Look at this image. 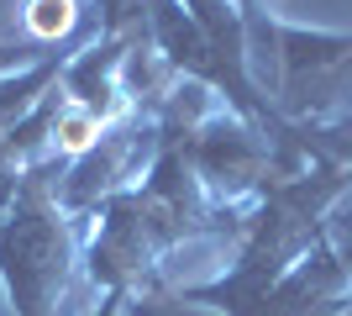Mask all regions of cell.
I'll use <instances>...</instances> for the list:
<instances>
[{"mask_svg":"<svg viewBox=\"0 0 352 316\" xmlns=\"http://www.w3.org/2000/svg\"><path fill=\"white\" fill-rule=\"evenodd\" d=\"M47 174L53 169H27L11 206L0 211V280L16 316H53L74 264V222Z\"/></svg>","mask_w":352,"mask_h":316,"instance_id":"1","label":"cell"},{"mask_svg":"<svg viewBox=\"0 0 352 316\" xmlns=\"http://www.w3.org/2000/svg\"><path fill=\"white\" fill-rule=\"evenodd\" d=\"M79 27V0H21V37L37 48H58Z\"/></svg>","mask_w":352,"mask_h":316,"instance_id":"2","label":"cell"}]
</instances>
